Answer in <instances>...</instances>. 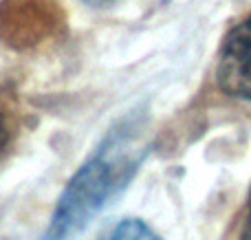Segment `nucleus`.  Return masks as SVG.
<instances>
[{
	"label": "nucleus",
	"instance_id": "nucleus-5",
	"mask_svg": "<svg viewBox=\"0 0 251 240\" xmlns=\"http://www.w3.org/2000/svg\"><path fill=\"white\" fill-rule=\"evenodd\" d=\"M240 240H251V214L247 218V223H245V229H243V238Z\"/></svg>",
	"mask_w": 251,
	"mask_h": 240
},
{
	"label": "nucleus",
	"instance_id": "nucleus-2",
	"mask_svg": "<svg viewBox=\"0 0 251 240\" xmlns=\"http://www.w3.org/2000/svg\"><path fill=\"white\" fill-rule=\"evenodd\" d=\"M216 82L225 95L251 101V16L238 22L223 42Z\"/></svg>",
	"mask_w": 251,
	"mask_h": 240
},
{
	"label": "nucleus",
	"instance_id": "nucleus-3",
	"mask_svg": "<svg viewBox=\"0 0 251 240\" xmlns=\"http://www.w3.org/2000/svg\"><path fill=\"white\" fill-rule=\"evenodd\" d=\"M104 240H161V238L146 223H141L137 218H128L122 220L119 225H115V229Z\"/></svg>",
	"mask_w": 251,
	"mask_h": 240
},
{
	"label": "nucleus",
	"instance_id": "nucleus-6",
	"mask_svg": "<svg viewBox=\"0 0 251 240\" xmlns=\"http://www.w3.org/2000/svg\"><path fill=\"white\" fill-rule=\"evenodd\" d=\"M84 2H88V4H93V7H101V4H106V2H110V0H84Z\"/></svg>",
	"mask_w": 251,
	"mask_h": 240
},
{
	"label": "nucleus",
	"instance_id": "nucleus-1",
	"mask_svg": "<svg viewBox=\"0 0 251 240\" xmlns=\"http://www.w3.org/2000/svg\"><path fill=\"white\" fill-rule=\"evenodd\" d=\"M117 172L104 157L84 163L69 181L53 212L44 240H73L86 229L117 185Z\"/></svg>",
	"mask_w": 251,
	"mask_h": 240
},
{
	"label": "nucleus",
	"instance_id": "nucleus-4",
	"mask_svg": "<svg viewBox=\"0 0 251 240\" xmlns=\"http://www.w3.org/2000/svg\"><path fill=\"white\" fill-rule=\"evenodd\" d=\"M7 139H9L7 123H4V117H2V113H0V150L4 148V144H7Z\"/></svg>",
	"mask_w": 251,
	"mask_h": 240
}]
</instances>
